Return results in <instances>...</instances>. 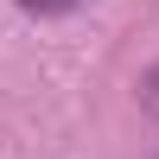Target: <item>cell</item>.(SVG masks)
<instances>
[{
	"mask_svg": "<svg viewBox=\"0 0 159 159\" xmlns=\"http://www.w3.org/2000/svg\"><path fill=\"white\" fill-rule=\"evenodd\" d=\"M140 102H147V115L159 121V64H153L147 76H140Z\"/></svg>",
	"mask_w": 159,
	"mask_h": 159,
	"instance_id": "7a4b0ae2",
	"label": "cell"
},
{
	"mask_svg": "<svg viewBox=\"0 0 159 159\" xmlns=\"http://www.w3.org/2000/svg\"><path fill=\"white\" fill-rule=\"evenodd\" d=\"M13 7L38 13V19H64V13H83V7H96V0H13Z\"/></svg>",
	"mask_w": 159,
	"mask_h": 159,
	"instance_id": "6da1fadb",
	"label": "cell"
}]
</instances>
